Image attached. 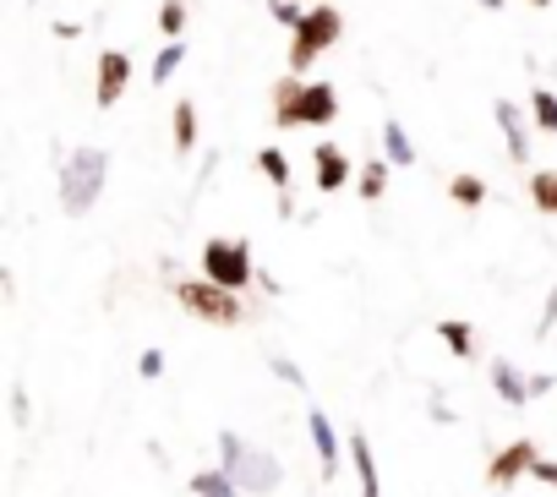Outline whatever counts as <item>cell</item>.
<instances>
[{
    "label": "cell",
    "mask_w": 557,
    "mask_h": 497,
    "mask_svg": "<svg viewBox=\"0 0 557 497\" xmlns=\"http://www.w3.org/2000/svg\"><path fill=\"white\" fill-rule=\"evenodd\" d=\"M268 99H273V126H285V132H296V126H334L339 121V88L334 83H312V77H278L273 88H268Z\"/></svg>",
    "instance_id": "6da1fadb"
},
{
    "label": "cell",
    "mask_w": 557,
    "mask_h": 497,
    "mask_svg": "<svg viewBox=\"0 0 557 497\" xmlns=\"http://www.w3.org/2000/svg\"><path fill=\"white\" fill-rule=\"evenodd\" d=\"M104 175H110V153L83 142L61 159V213L66 219H88L104 197Z\"/></svg>",
    "instance_id": "7a4b0ae2"
},
{
    "label": "cell",
    "mask_w": 557,
    "mask_h": 497,
    "mask_svg": "<svg viewBox=\"0 0 557 497\" xmlns=\"http://www.w3.org/2000/svg\"><path fill=\"white\" fill-rule=\"evenodd\" d=\"M219 464L235 475V486L240 492H251V497H268L278 481H285V464H278L268 448H251L240 432H219Z\"/></svg>",
    "instance_id": "3957f363"
},
{
    "label": "cell",
    "mask_w": 557,
    "mask_h": 497,
    "mask_svg": "<svg viewBox=\"0 0 557 497\" xmlns=\"http://www.w3.org/2000/svg\"><path fill=\"white\" fill-rule=\"evenodd\" d=\"M175 301H181L197 323H213V328H240V323H246L240 290H224V285H213V279H175Z\"/></svg>",
    "instance_id": "277c9868"
},
{
    "label": "cell",
    "mask_w": 557,
    "mask_h": 497,
    "mask_svg": "<svg viewBox=\"0 0 557 497\" xmlns=\"http://www.w3.org/2000/svg\"><path fill=\"white\" fill-rule=\"evenodd\" d=\"M339 39H345V17H339L334 7H307L301 28L290 34V72H296V77H307V72H312V61H318L323 50H334Z\"/></svg>",
    "instance_id": "5b68a950"
},
{
    "label": "cell",
    "mask_w": 557,
    "mask_h": 497,
    "mask_svg": "<svg viewBox=\"0 0 557 497\" xmlns=\"http://www.w3.org/2000/svg\"><path fill=\"white\" fill-rule=\"evenodd\" d=\"M202 279L224 285V290H246L257 279V263H251V246L240 235H213L202 246Z\"/></svg>",
    "instance_id": "8992f818"
},
{
    "label": "cell",
    "mask_w": 557,
    "mask_h": 497,
    "mask_svg": "<svg viewBox=\"0 0 557 497\" xmlns=\"http://www.w3.org/2000/svg\"><path fill=\"white\" fill-rule=\"evenodd\" d=\"M126 94H132V55H126V50H99V66H94V104H99V110H115Z\"/></svg>",
    "instance_id": "52a82bcc"
},
{
    "label": "cell",
    "mask_w": 557,
    "mask_h": 497,
    "mask_svg": "<svg viewBox=\"0 0 557 497\" xmlns=\"http://www.w3.org/2000/svg\"><path fill=\"white\" fill-rule=\"evenodd\" d=\"M535 459H541V448H535L530 437H513V443H503V448L492 453V464H486V486H497V492L519 486V481L535 470Z\"/></svg>",
    "instance_id": "ba28073f"
},
{
    "label": "cell",
    "mask_w": 557,
    "mask_h": 497,
    "mask_svg": "<svg viewBox=\"0 0 557 497\" xmlns=\"http://www.w3.org/2000/svg\"><path fill=\"white\" fill-rule=\"evenodd\" d=\"M307 437H312V448H318V470H323V481H339V464H345V437L334 432V421L312 405L307 410Z\"/></svg>",
    "instance_id": "9c48e42d"
},
{
    "label": "cell",
    "mask_w": 557,
    "mask_h": 497,
    "mask_svg": "<svg viewBox=\"0 0 557 497\" xmlns=\"http://www.w3.org/2000/svg\"><path fill=\"white\" fill-rule=\"evenodd\" d=\"M492 115H497L503 142H508V159H513V164H524V159H530V121H524V110H519L513 99H497V104H492Z\"/></svg>",
    "instance_id": "30bf717a"
},
{
    "label": "cell",
    "mask_w": 557,
    "mask_h": 497,
    "mask_svg": "<svg viewBox=\"0 0 557 497\" xmlns=\"http://www.w3.org/2000/svg\"><path fill=\"white\" fill-rule=\"evenodd\" d=\"M312 170H318V191H323V197H334V191H345V186H350V159H345V148H339V142H318Z\"/></svg>",
    "instance_id": "8fae6325"
},
{
    "label": "cell",
    "mask_w": 557,
    "mask_h": 497,
    "mask_svg": "<svg viewBox=\"0 0 557 497\" xmlns=\"http://www.w3.org/2000/svg\"><path fill=\"white\" fill-rule=\"evenodd\" d=\"M350 470H356V492L361 497H383V475H377V453L367 443V432H350Z\"/></svg>",
    "instance_id": "7c38bea8"
},
{
    "label": "cell",
    "mask_w": 557,
    "mask_h": 497,
    "mask_svg": "<svg viewBox=\"0 0 557 497\" xmlns=\"http://www.w3.org/2000/svg\"><path fill=\"white\" fill-rule=\"evenodd\" d=\"M492 388H497V399L503 405H530L535 399V377H519V366L513 361H492Z\"/></svg>",
    "instance_id": "4fadbf2b"
},
{
    "label": "cell",
    "mask_w": 557,
    "mask_h": 497,
    "mask_svg": "<svg viewBox=\"0 0 557 497\" xmlns=\"http://www.w3.org/2000/svg\"><path fill=\"white\" fill-rule=\"evenodd\" d=\"M437 339H443V345H448L459 361H475V356H481V339H475V328H470V323H459V318H443V323H437Z\"/></svg>",
    "instance_id": "5bb4252c"
},
{
    "label": "cell",
    "mask_w": 557,
    "mask_h": 497,
    "mask_svg": "<svg viewBox=\"0 0 557 497\" xmlns=\"http://www.w3.org/2000/svg\"><path fill=\"white\" fill-rule=\"evenodd\" d=\"M170 137H175V153H191L197 148V104L181 99L175 115H170Z\"/></svg>",
    "instance_id": "9a60e30c"
},
{
    "label": "cell",
    "mask_w": 557,
    "mask_h": 497,
    "mask_svg": "<svg viewBox=\"0 0 557 497\" xmlns=\"http://www.w3.org/2000/svg\"><path fill=\"white\" fill-rule=\"evenodd\" d=\"M383 153H388L394 170H410V164H416V142H410V132H405L399 121L383 126Z\"/></svg>",
    "instance_id": "2e32d148"
},
{
    "label": "cell",
    "mask_w": 557,
    "mask_h": 497,
    "mask_svg": "<svg viewBox=\"0 0 557 497\" xmlns=\"http://www.w3.org/2000/svg\"><path fill=\"white\" fill-rule=\"evenodd\" d=\"M191 492H197V497H246L224 464H219V470H197V475H191Z\"/></svg>",
    "instance_id": "e0dca14e"
},
{
    "label": "cell",
    "mask_w": 557,
    "mask_h": 497,
    "mask_svg": "<svg viewBox=\"0 0 557 497\" xmlns=\"http://www.w3.org/2000/svg\"><path fill=\"white\" fill-rule=\"evenodd\" d=\"M388 175H394V170H388V159H367V164H361V175H356V191H361L367 202H377V197L388 191Z\"/></svg>",
    "instance_id": "ac0fdd59"
},
{
    "label": "cell",
    "mask_w": 557,
    "mask_h": 497,
    "mask_svg": "<svg viewBox=\"0 0 557 497\" xmlns=\"http://www.w3.org/2000/svg\"><path fill=\"white\" fill-rule=\"evenodd\" d=\"M530 202H535V213L557 219V170H535L530 175Z\"/></svg>",
    "instance_id": "d6986e66"
},
{
    "label": "cell",
    "mask_w": 557,
    "mask_h": 497,
    "mask_svg": "<svg viewBox=\"0 0 557 497\" xmlns=\"http://www.w3.org/2000/svg\"><path fill=\"white\" fill-rule=\"evenodd\" d=\"M257 170L268 175L273 191H290V159H285V148H262L257 153Z\"/></svg>",
    "instance_id": "ffe728a7"
},
{
    "label": "cell",
    "mask_w": 557,
    "mask_h": 497,
    "mask_svg": "<svg viewBox=\"0 0 557 497\" xmlns=\"http://www.w3.org/2000/svg\"><path fill=\"white\" fill-rule=\"evenodd\" d=\"M181 61H186V45H181V39H164V50L153 55V88H164V83L181 72Z\"/></svg>",
    "instance_id": "44dd1931"
},
{
    "label": "cell",
    "mask_w": 557,
    "mask_h": 497,
    "mask_svg": "<svg viewBox=\"0 0 557 497\" xmlns=\"http://www.w3.org/2000/svg\"><path fill=\"white\" fill-rule=\"evenodd\" d=\"M448 197H454L459 208H481V202H486V181H481V175H454V181H448Z\"/></svg>",
    "instance_id": "7402d4cb"
},
{
    "label": "cell",
    "mask_w": 557,
    "mask_h": 497,
    "mask_svg": "<svg viewBox=\"0 0 557 497\" xmlns=\"http://www.w3.org/2000/svg\"><path fill=\"white\" fill-rule=\"evenodd\" d=\"M530 121L541 132H557V94L552 88H530Z\"/></svg>",
    "instance_id": "603a6c76"
},
{
    "label": "cell",
    "mask_w": 557,
    "mask_h": 497,
    "mask_svg": "<svg viewBox=\"0 0 557 497\" xmlns=\"http://www.w3.org/2000/svg\"><path fill=\"white\" fill-rule=\"evenodd\" d=\"M159 34L181 39L186 34V0H159Z\"/></svg>",
    "instance_id": "cb8c5ba5"
},
{
    "label": "cell",
    "mask_w": 557,
    "mask_h": 497,
    "mask_svg": "<svg viewBox=\"0 0 557 497\" xmlns=\"http://www.w3.org/2000/svg\"><path fill=\"white\" fill-rule=\"evenodd\" d=\"M268 12H273V23L278 28H301V17H307V0H268Z\"/></svg>",
    "instance_id": "d4e9b609"
},
{
    "label": "cell",
    "mask_w": 557,
    "mask_h": 497,
    "mask_svg": "<svg viewBox=\"0 0 557 497\" xmlns=\"http://www.w3.org/2000/svg\"><path fill=\"white\" fill-rule=\"evenodd\" d=\"M268 372H273L278 383H290L296 394H307V372H301V366H296L290 356H268Z\"/></svg>",
    "instance_id": "484cf974"
},
{
    "label": "cell",
    "mask_w": 557,
    "mask_h": 497,
    "mask_svg": "<svg viewBox=\"0 0 557 497\" xmlns=\"http://www.w3.org/2000/svg\"><path fill=\"white\" fill-rule=\"evenodd\" d=\"M552 328H557V285H552V290H546V307H541V323H535V334H541V339H546V334H552Z\"/></svg>",
    "instance_id": "4316f807"
},
{
    "label": "cell",
    "mask_w": 557,
    "mask_h": 497,
    "mask_svg": "<svg viewBox=\"0 0 557 497\" xmlns=\"http://www.w3.org/2000/svg\"><path fill=\"white\" fill-rule=\"evenodd\" d=\"M137 372L153 383V377H164V350H143V361H137Z\"/></svg>",
    "instance_id": "83f0119b"
},
{
    "label": "cell",
    "mask_w": 557,
    "mask_h": 497,
    "mask_svg": "<svg viewBox=\"0 0 557 497\" xmlns=\"http://www.w3.org/2000/svg\"><path fill=\"white\" fill-rule=\"evenodd\" d=\"M530 475H535L541 486H552V492H557V459H535V470H530Z\"/></svg>",
    "instance_id": "f1b7e54d"
},
{
    "label": "cell",
    "mask_w": 557,
    "mask_h": 497,
    "mask_svg": "<svg viewBox=\"0 0 557 497\" xmlns=\"http://www.w3.org/2000/svg\"><path fill=\"white\" fill-rule=\"evenodd\" d=\"M12 415L28 421V394H23V388H12Z\"/></svg>",
    "instance_id": "f546056e"
},
{
    "label": "cell",
    "mask_w": 557,
    "mask_h": 497,
    "mask_svg": "<svg viewBox=\"0 0 557 497\" xmlns=\"http://www.w3.org/2000/svg\"><path fill=\"white\" fill-rule=\"evenodd\" d=\"M426 410H432V421H443V426H448V421H454V410H448V405H443V399H432V405H426Z\"/></svg>",
    "instance_id": "4dcf8cb0"
},
{
    "label": "cell",
    "mask_w": 557,
    "mask_h": 497,
    "mask_svg": "<svg viewBox=\"0 0 557 497\" xmlns=\"http://www.w3.org/2000/svg\"><path fill=\"white\" fill-rule=\"evenodd\" d=\"M481 7H486V12H503V0H481Z\"/></svg>",
    "instance_id": "1f68e13d"
},
{
    "label": "cell",
    "mask_w": 557,
    "mask_h": 497,
    "mask_svg": "<svg viewBox=\"0 0 557 497\" xmlns=\"http://www.w3.org/2000/svg\"><path fill=\"white\" fill-rule=\"evenodd\" d=\"M530 7H552V0H530Z\"/></svg>",
    "instance_id": "d6a6232c"
},
{
    "label": "cell",
    "mask_w": 557,
    "mask_h": 497,
    "mask_svg": "<svg viewBox=\"0 0 557 497\" xmlns=\"http://www.w3.org/2000/svg\"><path fill=\"white\" fill-rule=\"evenodd\" d=\"M307 7H318V0H307Z\"/></svg>",
    "instance_id": "836d02e7"
}]
</instances>
